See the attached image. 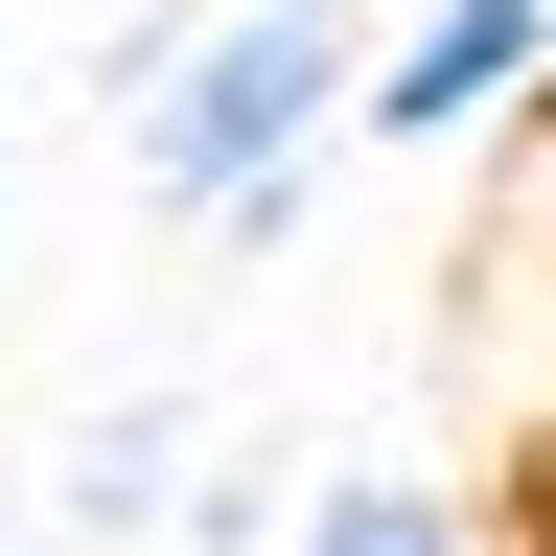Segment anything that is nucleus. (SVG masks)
Returning a JSON list of instances; mask_svg holds the SVG:
<instances>
[{
    "label": "nucleus",
    "instance_id": "obj_7",
    "mask_svg": "<svg viewBox=\"0 0 556 556\" xmlns=\"http://www.w3.org/2000/svg\"><path fill=\"white\" fill-rule=\"evenodd\" d=\"M533 186H556V163H533ZM533 278H556V255H533Z\"/></svg>",
    "mask_w": 556,
    "mask_h": 556
},
{
    "label": "nucleus",
    "instance_id": "obj_6",
    "mask_svg": "<svg viewBox=\"0 0 556 556\" xmlns=\"http://www.w3.org/2000/svg\"><path fill=\"white\" fill-rule=\"evenodd\" d=\"M0 556H47V533H0Z\"/></svg>",
    "mask_w": 556,
    "mask_h": 556
},
{
    "label": "nucleus",
    "instance_id": "obj_5",
    "mask_svg": "<svg viewBox=\"0 0 556 556\" xmlns=\"http://www.w3.org/2000/svg\"><path fill=\"white\" fill-rule=\"evenodd\" d=\"M486 510H510V556H556V417H533L510 464H486Z\"/></svg>",
    "mask_w": 556,
    "mask_h": 556
},
{
    "label": "nucleus",
    "instance_id": "obj_4",
    "mask_svg": "<svg viewBox=\"0 0 556 556\" xmlns=\"http://www.w3.org/2000/svg\"><path fill=\"white\" fill-rule=\"evenodd\" d=\"M278 556H510V510H486V486H441V464H394V441H348V464H302Z\"/></svg>",
    "mask_w": 556,
    "mask_h": 556
},
{
    "label": "nucleus",
    "instance_id": "obj_2",
    "mask_svg": "<svg viewBox=\"0 0 556 556\" xmlns=\"http://www.w3.org/2000/svg\"><path fill=\"white\" fill-rule=\"evenodd\" d=\"M556 70V0H417V24H371V93H348V139H394V163H464V139H510V93Z\"/></svg>",
    "mask_w": 556,
    "mask_h": 556
},
{
    "label": "nucleus",
    "instance_id": "obj_8",
    "mask_svg": "<svg viewBox=\"0 0 556 556\" xmlns=\"http://www.w3.org/2000/svg\"><path fill=\"white\" fill-rule=\"evenodd\" d=\"M0 93H24V70H0Z\"/></svg>",
    "mask_w": 556,
    "mask_h": 556
},
{
    "label": "nucleus",
    "instance_id": "obj_1",
    "mask_svg": "<svg viewBox=\"0 0 556 556\" xmlns=\"http://www.w3.org/2000/svg\"><path fill=\"white\" fill-rule=\"evenodd\" d=\"M348 93H371V0H208V24L163 47V93L116 116V163H139V208H255V186H302L325 139H348Z\"/></svg>",
    "mask_w": 556,
    "mask_h": 556
},
{
    "label": "nucleus",
    "instance_id": "obj_3",
    "mask_svg": "<svg viewBox=\"0 0 556 556\" xmlns=\"http://www.w3.org/2000/svg\"><path fill=\"white\" fill-rule=\"evenodd\" d=\"M186 464H208V394H186V371H163V394H93V417L47 441V533H163Z\"/></svg>",
    "mask_w": 556,
    "mask_h": 556
}]
</instances>
